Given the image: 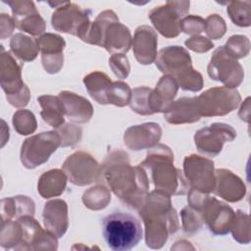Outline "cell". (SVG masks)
<instances>
[{"instance_id":"cell-1","label":"cell","mask_w":251,"mask_h":251,"mask_svg":"<svg viewBox=\"0 0 251 251\" xmlns=\"http://www.w3.org/2000/svg\"><path fill=\"white\" fill-rule=\"evenodd\" d=\"M100 180L124 205L139 210L144 204L149 189L148 176L139 165L132 167L123 150H115L107 156L100 166L97 181Z\"/></svg>"},{"instance_id":"cell-35","label":"cell","mask_w":251,"mask_h":251,"mask_svg":"<svg viewBox=\"0 0 251 251\" xmlns=\"http://www.w3.org/2000/svg\"><path fill=\"white\" fill-rule=\"evenodd\" d=\"M230 231L235 241L240 244H248L251 240L250 221L248 214L241 210L236 211Z\"/></svg>"},{"instance_id":"cell-21","label":"cell","mask_w":251,"mask_h":251,"mask_svg":"<svg viewBox=\"0 0 251 251\" xmlns=\"http://www.w3.org/2000/svg\"><path fill=\"white\" fill-rule=\"evenodd\" d=\"M158 37L149 25H140L135 29L131 42L135 59L141 65H150L157 58Z\"/></svg>"},{"instance_id":"cell-29","label":"cell","mask_w":251,"mask_h":251,"mask_svg":"<svg viewBox=\"0 0 251 251\" xmlns=\"http://www.w3.org/2000/svg\"><path fill=\"white\" fill-rule=\"evenodd\" d=\"M37 101L42 109L40 112L41 118L46 124L55 128L64 125L65 109L59 96L41 95L37 98Z\"/></svg>"},{"instance_id":"cell-4","label":"cell","mask_w":251,"mask_h":251,"mask_svg":"<svg viewBox=\"0 0 251 251\" xmlns=\"http://www.w3.org/2000/svg\"><path fill=\"white\" fill-rule=\"evenodd\" d=\"M155 64L164 75L174 77L182 90L197 92L202 89V75L193 69L190 54L185 48L174 45L161 49Z\"/></svg>"},{"instance_id":"cell-22","label":"cell","mask_w":251,"mask_h":251,"mask_svg":"<svg viewBox=\"0 0 251 251\" xmlns=\"http://www.w3.org/2000/svg\"><path fill=\"white\" fill-rule=\"evenodd\" d=\"M213 192L227 202H237L244 197L246 187L242 179L231 171L218 169L215 171Z\"/></svg>"},{"instance_id":"cell-19","label":"cell","mask_w":251,"mask_h":251,"mask_svg":"<svg viewBox=\"0 0 251 251\" xmlns=\"http://www.w3.org/2000/svg\"><path fill=\"white\" fill-rule=\"evenodd\" d=\"M41 53V62L48 74H57L63 67V50L66 46L64 38L55 33H44L35 39Z\"/></svg>"},{"instance_id":"cell-26","label":"cell","mask_w":251,"mask_h":251,"mask_svg":"<svg viewBox=\"0 0 251 251\" xmlns=\"http://www.w3.org/2000/svg\"><path fill=\"white\" fill-rule=\"evenodd\" d=\"M131 34L127 26L119 21L111 23L104 33L102 47L110 54H126L131 47Z\"/></svg>"},{"instance_id":"cell-43","label":"cell","mask_w":251,"mask_h":251,"mask_svg":"<svg viewBox=\"0 0 251 251\" xmlns=\"http://www.w3.org/2000/svg\"><path fill=\"white\" fill-rule=\"evenodd\" d=\"M180 30L186 34L198 35L205 30V20L199 16H185L180 20Z\"/></svg>"},{"instance_id":"cell-2","label":"cell","mask_w":251,"mask_h":251,"mask_svg":"<svg viewBox=\"0 0 251 251\" xmlns=\"http://www.w3.org/2000/svg\"><path fill=\"white\" fill-rule=\"evenodd\" d=\"M145 226V242L149 248L160 249L169 236L179 228L176 209L171 202V195L155 189L147 194L144 204L138 210Z\"/></svg>"},{"instance_id":"cell-33","label":"cell","mask_w":251,"mask_h":251,"mask_svg":"<svg viewBox=\"0 0 251 251\" xmlns=\"http://www.w3.org/2000/svg\"><path fill=\"white\" fill-rule=\"evenodd\" d=\"M111 201L110 190L104 185L90 187L82 195V202L88 209L98 211L108 206Z\"/></svg>"},{"instance_id":"cell-46","label":"cell","mask_w":251,"mask_h":251,"mask_svg":"<svg viewBox=\"0 0 251 251\" xmlns=\"http://www.w3.org/2000/svg\"><path fill=\"white\" fill-rule=\"evenodd\" d=\"M14 19L11 18L7 14L1 15V38L5 39L6 37L10 36L15 27Z\"/></svg>"},{"instance_id":"cell-24","label":"cell","mask_w":251,"mask_h":251,"mask_svg":"<svg viewBox=\"0 0 251 251\" xmlns=\"http://www.w3.org/2000/svg\"><path fill=\"white\" fill-rule=\"evenodd\" d=\"M43 223L45 229L58 238L64 236L69 227L68 205L62 199L47 202L43 209Z\"/></svg>"},{"instance_id":"cell-40","label":"cell","mask_w":251,"mask_h":251,"mask_svg":"<svg viewBox=\"0 0 251 251\" xmlns=\"http://www.w3.org/2000/svg\"><path fill=\"white\" fill-rule=\"evenodd\" d=\"M181 222L183 231L188 234H194L201 229L203 226V221L198 212H196L191 207H184L181 210Z\"/></svg>"},{"instance_id":"cell-5","label":"cell","mask_w":251,"mask_h":251,"mask_svg":"<svg viewBox=\"0 0 251 251\" xmlns=\"http://www.w3.org/2000/svg\"><path fill=\"white\" fill-rule=\"evenodd\" d=\"M189 207L199 213L203 223L215 235H225L230 231L234 211L227 204L219 201L209 193L190 188L187 196Z\"/></svg>"},{"instance_id":"cell-7","label":"cell","mask_w":251,"mask_h":251,"mask_svg":"<svg viewBox=\"0 0 251 251\" xmlns=\"http://www.w3.org/2000/svg\"><path fill=\"white\" fill-rule=\"evenodd\" d=\"M83 83L91 98L101 105L125 107L130 102L132 90L128 84L121 80L112 81L105 73L92 72L84 76Z\"/></svg>"},{"instance_id":"cell-32","label":"cell","mask_w":251,"mask_h":251,"mask_svg":"<svg viewBox=\"0 0 251 251\" xmlns=\"http://www.w3.org/2000/svg\"><path fill=\"white\" fill-rule=\"evenodd\" d=\"M153 90L154 96L159 105L160 112L164 113L170 104L174 101V98L176 97L178 90V85L174 77L165 75L160 78L156 88Z\"/></svg>"},{"instance_id":"cell-25","label":"cell","mask_w":251,"mask_h":251,"mask_svg":"<svg viewBox=\"0 0 251 251\" xmlns=\"http://www.w3.org/2000/svg\"><path fill=\"white\" fill-rule=\"evenodd\" d=\"M58 96L63 102L65 115L71 122L83 124L90 121L93 107L86 98L68 90L61 91Z\"/></svg>"},{"instance_id":"cell-3","label":"cell","mask_w":251,"mask_h":251,"mask_svg":"<svg viewBox=\"0 0 251 251\" xmlns=\"http://www.w3.org/2000/svg\"><path fill=\"white\" fill-rule=\"evenodd\" d=\"M139 166L149 174L156 189L170 195H183L187 191L188 183L182 172L174 166V154L167 145L157 144L150 148Z\"/></svg>"},{"instance_id":"cell-20","label":"cell","mask_w":251,"mask_h":251,"mask_svg":"<svg viewBox=\"0 0 251 251\" xmlns=\"http://www.w3.org/2000/svg\"><path fill=\"white\" fill-rule=\"evenodd\" d=\"M162 129L156 123H145L129 126L124 135L125 144L133 151L150 149L158 144Z\"/></svg>"},{"instance_id":"cell-12","label":"cell","mask_w":251,"mask_h":251,"mask_svg":"<svg viewBox=\"0 0 251 251\" xmlns=\"http://www.w3.org/2000/svg\"><path fill=\"white\" fill-rule=\"evenodd\" d=\"M189 5V1H168L152 9L148 18L163 36L174 38L181 32L180 20L188 13Z\"/></svg>"},{"instance_id":"cell-28","label":"cell","mask_w":251,"mask_h":251,"mask_svg":"<svg viewBox=\"0 0 251 251\" xmlns=\"http://www.w3.org/2000/svg\"><path fill=\"white\" fill-rule=\"evenodd\" d=\"M66 184L67 176L64 171L54 169L41 175L38 179L37 189L43 198H51L61 195L66 188Z\"/></svg>"},{"instance_id":"cell-37","label":"cell","mask_w":251,"mask_h":251,"mask_svg":"<svg viewBox=\"0 0 251 251\" xmlns=\"http://www.w3.org/2000/svg\"><path fill=\"white\" fill-rule=\"evenodd\" d=\"M227 4L226 12L232 23L241 27L249 26L251 24V3L249 1H233Z\"/></svg>"},{"instance_id":"cell-44","label":"cell","mask_w":251,"mask_h":251,"mask_svg":"<svg viewBox=\"0 0 251 251\" xmlns=\"http://www.w3.org/2000/svg\"><path fill=\"white\" fill-rule=\"evenodd\" d=\"M109 66L113 73L119 78H126L129 75L130 66L128 59L125 54H114L109 59Z\"/></svg>"},{"instance_id":"cell-45","label":"cell","mask_w":251,"mask_h":251,"mask_svg":"<svg viewBox=\"0 0 251 251\" xmlns=\"http://www.w3.org/2000/svg\"><path fill=\"white\" fill-rule=\"evenodd\" d=\"M184 44L188 49L197 53L207 52L214 47V44L211 40L200 35H193L192 37L185 40Z\"/></svg>"},{"instance_id":"cell-9","label":"cell","mask_w":251,"mask_h":251,"mask_svg":"<svg viewBox=\"0 0 251 251\" xmlns=\"http://www.w3.org/2000/svg\"><path fill=\"white\" fill-rule=\"evenodd\" d=\"M59 146H61V136L55 130L30 136L22 144L21 162L26 169H35L46 163Z\"/></svg>"},{"instance_id":"cell-13","label":"cell","mask_w":251,"mask_h":251,"mask_svg":"<svg viewBox=\"0 0 251 251\" xmlns=\"http://www.w3.org/2000/svg\"><path fill=\"white\" fill-rule=\"evenodd\" d=\"M207 72L213 80L221 81L228 88L235 89L244 78L243 68L225 50L224 46H220L214 51Z\"/></svg>"},{"instance_id":"cell-30","label":"cell","mask_w":251,"mask_h":251,"mask_svg":"<svg viewBox=\"0 0 251 251\" xmlns=\"http://www.w3.org/2000/svg\"><path fill=\"white\" fill-rule=\"evenodd\" d=\"M115 21H119V18L114 11L106 10L100 13L95 19V21L91 23L88 32L83 41L89 44H94L102 47L105 30L107 26Z\"/></svg>"},{"instance_id":"cell-39","label":"cell","mask_w":251,"mask_h":251,"mask_svg":"<svg viewBox=\"0 0 251 251\" xmlns=\"http://www.w3.org/2000/svg\"><path fill=\"white\" fill-rule=\"evenodd\" d=\"M224 48L234 59H241L248 55L250 51V41L244 35H232L228 38Z\"/></svg>"},{"instance_id":"cell-38","label":"cell","mask_w":251,"mask_h":251,"mask_svg":"<svg viewBox=\"0 0 251 251\" xmlns=\"http://www.w3.org/2000/svg\"><path fill=\"white\" fill-rule=\"evenodd\" d=\"M13 125L21 135H27L35 131L37 123L34 114L29 110H18L13 116Z\"/></svg>"},{"instance_id":"cell-18","label":"cell","mask_w":251,"mask_h":251,"mask_svg":"<svg viewBox=\"0 0 251 251\" xmlns=\"http://www.w3.org/2000/svg\"><path fill=\"white\" fill-rule=\"evenodd\" d=\"M13 13L15 25L31 35H40L45 31V22L37 12L32 1H8Z\"/></svg>"},{"instance_id":"cell-14","label":"cell","mask_w":251,"mask_h":251,"mask_svg":"<svg viewBox=\"0 0 251 251\" xmlns=\"http://www.w3.org/2000/svg\"><path fill=\"white\" fill-rule=\"evenodd\" d=\"M21 227V242L16 250H56L58 237L43 229L33 216L25 215L17 219Z\"/></svg>"},{"instance_id":"cell-34","label":"cell","mask_w":251,"mask_h":251,"mask_svg":"<svg viewBox=\"0 0 251 251\" xmlns=\"http://www.w3.org/2000/svg\"><path fill=\"white\" fill-rule=\"evenodd\" d=\"M152 89L146 86L136 87L132 90L131 99L129 102L130 109L138 115L147 116L153 115L151 104H150V95Z\"/></svg>"},{"instance_id":"cell-31","label":"cell","mask_w":251,"mask_h":251,"mask_svg":"<svg viewBox=\"0 0 251 251\" xmlns=\"http://www.w3.org/2000/svg\"><path fill=\"white\" fill-rule=\"evenodd\" d=\"M10 49L16 57L23 62L33 61L38 55V46L36 40H33L24 33L15 34L10 40Z\"/></svg>"},{"instance_id":"cell-17","label":"cell","mask_w":251,"mask_h":251,"mask_svg":"<svg viewBox=\"0 0 251 251\" xmlns=\"http://www.w3.org/2000/svg\"><path fill=\"white\" fill-rule=\"evenodd\" d=\"M62 170L73 184L82 186L98 180L100 165L90 154L78 151L66 159Z\"/></svg>"},{"instance_id":"cell-36","label":"cell","mask_w":251,"mask_h":251,"mask_svg":"<svg viewBox=\"0 0 251 251\" xmlns=\"http://www.w3.org/2000/svg\"><path fill=\"white\" fill-rule=\"evenodd\" d=\"M0 244L4 249H15L21 242V227L18 221L8 220L1 222Z\"/></svg>"},{"instance_id":"cell-8","label":"cell","mask_w":251,"mask_h":251,"mask_svg":"<svg viewBox=\"0 0 251 251\" xmlns=\"http://www.w3.org/2000/svg\"><path fill=\"white\" fill-rule=\"evenodd\" d=\"M0 62L1 87L6 93L8 102L16 108L25 107L30 93L22 79V65L18 64L10 52L4 51L3 46H1Z\"/></svg>"},{"instance_id":"cell-42","label":"cell","mask_w":251,"mask_h":251,"mask_svg":"<svg viewBox=\"0 0 251 251\" xmlns=\"http://www.w3.org/2000/svg\"><path fill=\"white\" fill-rule=\"evenodd\" d=\"M204 31L211 39L221 38L226 31V25L224 19L217 14L210 15L205 20Z\"/></svg>"},{"instance_id":"cell-10","label":"cell","mask_w":251,"mask_h":251,"mask_svg":"<svg viewBox=\"0 0 251 251\" xmlns=\"http://www.w3.org/2000/svg\"><path fill=\"white\" fill-rule=\"evenodd\" d=\"M201 117L225 116L235 110L241 101L239 92L226 86L210 88L196 97Z\"/></svg>"},{"instance_id":"cell-15","label":"cell","mask_w":251,"mask_h":251,"mask_svg":"<svg viewBox=\"0 0 251 251\" xmlns=\"http://www.w3.org/2000/svg\"><path fill=\"white\" fill-rule=\"evenodd\" d=\"M236 137V130L227 124L214 123L202 127L194 134L197 150L209 157L219 155L226 142H230Z\"/></svg>"},{"instance_id":"cell-6","label":"cell","mask_w":251,"mask_h":251,"mask_svg":"<svg viewBox=\"0 0 251 251\" xmlns=\"http://www.w3.org/2000/svg\"><path fill=\"white\" fill-rule=\"evenodd\" d=\"M103 236L108 247L115 251L134 248L142 238L138 220L127 213H113L103 219Z\"/></svg>"},{"instance_id":"cell-11","label":"cell","mask_w":251,"mask_h":251,"mask_svg":"<svg viewBox=\"0 0 251 251\" xmlns=\"http://www.w3.org/2000/svg\"><path fill=\"white\" fill-rule=\"evenodd\" d=\"M89 16L87 9H81L75 3L64 2L53 13L51 23L55 30L77 36L83 41L91 25Z\"/></svg>"},{"instance_id":"cell-41","label":"cell","mask_w":251,"mask_h":251,"mask_svg":"<svg viewBox=\"0 0 251 251\" xmlns=\"http://www.w3.org/2000/svg\"><path fill=\"white\" fill-rule=\"evenodd\" d=\"M59 135L61 136V146L67 147V146H73L79 142L81 138V128L70 125V124H64L61 126H59L56 130Z\"/></svg>"},{"instance_id":"cell-16","label":"cell","mask_w":251,"mask_h":251,"mask_svg":"<svg viewBox=\"0 0 251 251\" xmlns=\"http://www.w3.org/2000/svg\"><path fill=\"white\" fill-rule=\"evenodd\" d=\"M183 172L190 188L202 193L213 192L215 170L212 160L195 154L186 156L183 161Z\"/></svg>"},{"instance_id":"cell-23","label":"cell","mask_w":251,"mask_h":251,"mask_svg":"<svg viewBox=\"0 0 251 251\" xmlns=\"http://www.w3.org/2000/svg\"><path fill=\"white\" fill-rule=\"evenodd\" d=\"M163 114L165 120L172 125L192 124L201 118L196 97H181L173 101Z\"/></svg>"},{"instance_id":"cell-27","label":"cell","mask_w":251,"mask_h":251,"mask_svg":"<svg viewBox=\"0 0 251 251\" xmlns=\"http://www.w3.org/2000/svg\"><path fill=\"white\" fill-rule=\"evenodd\" d=\"M35 205L32 199L27 196L18 195L1 200L2 222L19 219L25 215L33 216Z\"/></svg>"}]
</instances>
